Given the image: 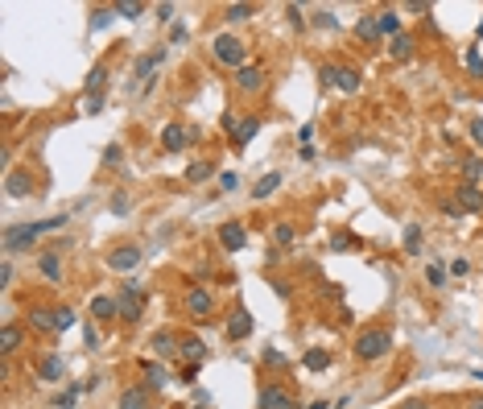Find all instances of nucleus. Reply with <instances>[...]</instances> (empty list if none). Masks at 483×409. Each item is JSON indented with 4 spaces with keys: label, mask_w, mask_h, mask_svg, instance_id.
Here are the masks:
<instances>
[{
    "label": "nucleus",
    "mask_w": 483,
    "mask_h": 409,
    "mask_svg": "<svg viewBox=\"0 0 483 409\" xmlns=\"http://www.w3.org/2000/svg\"><path fill=\"white\" fill-rule=\"evenodd\" d=\"M236 186H240V174H232V170L219 174V190H236Z\"/></svg>",
    "instance_id": "46"
},
{
    "label": "nucleus",
    "mask_w": 483,
    "mask_h": 409,
    "mask_svg": "<svg viewBox=\"0 0 483 409\" xmlns=\"http://www.w3.org/2000/svg\"><path fill=\"white\" fill-rule=\"evenodd\" d=\"M310 409H331V406H327V401H314V406H310Z\"/></svg>",
    "instance_id": "54"
},
{
    "label": "nucleus",
    "mask_w": 483,
    "mask_h": 409,
    "mask_svg": "<svg viewBox=\"0 0 483 409\" xmlns=\"http://www.w3.org/2000/svg\"><path fill=\"white\" fill-rule=\"evenodd\" d=\"M471 409H483V397H475V401H471Z\"/></svg>",
    "instance_id": "56"
},
{
    "label": "nucleus",
    "mask_w": 483,
    "mask_h": 409,
    "mask_svg": "<svg viewBox=\"0 0 483 409\" xmlns=\"http://www.w3.org/2000/svg\"><path fill=\"white\" fill-rule=\"evenodd\" d=\"M0 286H12V261L4 257V265H0Z\"/></svg>",
    "instance_id": "48"
},
{
    "label": "nucleus",
    "mask_w": 483,
    "mask_h": 409,
    "mask_svg": "<svg viewBox=\"0 0 483 409\" xmlns=\"http://www.w3.org/2000/svg\"><path fill=\"white\" fill-rule=\"evenodd\" d=\"M265 364H269V368H285L289 360H285L281 352H273V348H269V352H265Z\"/></svg>",
    "instance_id": "47"
},
{
    "label": "nucleus",
    "mask_w": 483,
    "mask_h": 409,
    "mask_svg": "<svg viewBox=\"0 0 483 409\" xmlns=\"http://www.w3.org/2000/svg\"><path fill=\"white\" fill-rule=\"evenodd\" d=\"M112 8H116V17H128V21L145 12V4H141V0H120V4H112Z\"/></svg>",
    "instance_id": "31"
},
{
    "label": "nucleus",
    "mask_w": 483,
    "mask_h": 409,
    "mask_svg": "<svg viewBox=\"0 0 483 409\" xmlns=\"http://www.w3.org/2000/svg\"><path fill=\"white\" fill-rule=\"evenodd\" d=\"M302 364H306L310 372H322V368H331V352H327V348H310V352L302 356Z\"/></svg>",
    "instance_id": "23"
},
{
    "label": "nucleus",
    "mask_w": 483,
    "mask_h": 409,
    "mask_svg": "<svg viewBox=\"0 0 483 409\" xmlns=\"http://www.w3.org/2000/svg\"><path fill=\"white\" fill-rule=\"evenodd\" d=\"M91 315L95 319H116L120 315V302L116 298H91Z\"/></svg>",
    "instance_id": "25"
},
{
    "label": "nucleus",
    "mask_w": 483,
    "mask_h": 409,
    "mask_svg": "<svg viewBox=\"0 0 483 409\" xmlns=\"http://www.w3.org/2000/svg\"><path fill=\"white\" fill-rule=\"evenodd\" d=\"M248 335H252V315H248V310H236V315L227 319V339L240 343V339H248Z\"/></svg>",
    "instance_id": "13"
},
{
    "label": "nucleus",
    "mask_w": 483,
    "mask_h": 409,
    "mask_svg": "<svg viewBox=\"0 0 483 409\" xmlns=\"http://www.w3.org/2000/svg\"><path fill=\"white\" fill-rule=\"evenodd\" d=\"M120 161V145H107V153H103V166H116Z\"/></svg>",
    "instance_id": "51"
},
{
    "label": "nucleus",
    "mask_w": 483,
    "mask_h": 409,
    "mask_svg": "<svg viewBox=\"0 0 483 409\" xmlns=\"http://www.w3.org/2000/svg\"><path fill=\"white\" fill-rule=\"evenodd\" d=\"M356 37H360V41H380V25H376V17H360V21H356Z\"/></svg>",
    "instance_id": "24"
},
{
    "label": "nucleus",
    "mask_w": 483,
    "mask_h": 409,
    "mask_svg": "<svg viewBox=\"0 0 483 409\" xmlns=\"http://www.w3.org/2000/svg\"><path fill=\"white\" fill-rule=\"evenodd\" d=\"M50 409H54V406H50Z\"/></svg>",
    "instance_id": "60"
},
{
    "label": "nucleus",
    "mask_w": 483,
    "mask_h": 409,
    "mask_svg": "<svg viewBox=\"0 0 483 409\" xmlns=\"http://www.w3.org/2000/svg\"><path fill=\"white\" fill-rule=\"evenodd\" d=\"M475 381H483V372H475Z\"/></svg>",
    "instance_id": "57"
},
{
    "label": "nucleus",
    "mask_w": 483,
    "mask_h": 409,
    "mask_svg": "<svg viewBox=\"0 0 483 409\" xmlns=\"http://www.w3.org/2000/svg\"><path fill=\"white\" fill-rule=\"evenodd\" d=\"M314 25H318V29H335L339 21H335V12H331V8H318V12H314Z\"/></svg>",
    "instance_id": "38"
},
{
    "label": "nucleus",
    "mask_w": 483,
    "mask_h": 409,
    "mask_svg": "<svg viewBox=\"0 0 483 409\" xmlns=\"http://www.w3.org/2000/svg\"><path fill=\"white\" fill-rule=\"evenodd\" d=\"M459 211L483 215V190H480V186H471V182H463V186H459Z\"/></svg>",
    "instance_id": "15"
},
{
    "label": "nucleus",
    "mask_w": 483,
    "mask_h": 409,
    "mask_svg": "<svg viewBox=\"0 0 483 409\" xmlns=\"http://www.w3.org/2000/svg\"><path fill=\"white\" fill-rule=\"evenodd\" d=\"M236 87H240L244 95H256V91H265V66H256V62L240 66V70H236Z\"/></svg>",
    "instance_id": "7"
},
{
    "label": "nucleus",
    "mask_w": 483,
    "mask_h": 409,
    "mask_svg": "<svg viewBox=\"0 0 483 409\" xmlns=\"http://www.w3.org/2000/svg\"><path fill=\"white\" fill-rule=\"evenodd\" d=\"M182 381H186V385H194V381H198V364H190V368L182 372Z\"/></svg>",
    "instance_id": "53"
},
{
    "label": "nucleus",
    "mask_w": 483,
    "mask_h": 409,
    "mask_svg": "<svg viewBox=\"0 0 483 409\" xmlns=\"http://www.w3.org/2000/svg\"><path fill=\"white\" fill-rule=\"evenodd\" d=\"M103 87H107V66H95L87 74V99H83V112L87 116H95L103 108Z\"/></svg>",
    "instance_id": "4"
},
{
    "label": "nucleus",
    "mask_w": 483,
    "mask_h": 409,
    "mask_svg": "<svg viewBox=\"0 0 483 409\" xmlns=\"http://www.w3.org/2000/svg\"><path fill=\"white\" fill-rule=\"evenodd\" d=\"M62 223H66V215L41 219V223H8V228H4V252H8V257H12V252H25V248L37 244L41 232H54V228H62Z\"/></svg>",
    "instance_id": "1"
},
{
    "label": "nucleus",
    "mask_w": 483,
    "mask_h": 409,
    "mask_svg": "<svg viewBox=\"0 0 483 409\" xmlns=\"http://www.w3.org/2000/svg\"><path fill=\"white\" fill-rule=\"evenodd\" d=\"M223 128H227V132H232V141L244 149V145L260 132V116H244V120H236V116L227 112V116H223Z\"/></svg>",
    "instance_id": "5"
},
{
    "label": "nucleus",
    "mask_w": 483,
    "mask_h": 409,
    "mask_svg": "<svg viewBox=\"0 0 483 409\" xmlns=\"http://www.w3.org/2000/svg\"><path fill=\"white\" fill-rule=\"evenodd\" d=\"M178 356H186L190 364H203V360H207V343H203L198 335H182V339H178Z\"/></svg>",
    "instance_id": "14"
},
{
    "label": "nucleus",
    "mask_w": 483,
    "mask_h": 409,
    "mask_svg": "<svg viewBox=\"0 0 483 409\" xmlns=\"http://www.w3.org/2000/svg\"><path fill=\"white\" fill-rule=\"evenodd\" d=\"M190 409H203V406H190Z\"/></svg>",
    "instance_id": "59"
},
{
    "label": "nucleus",
    "mask_w": 483,
    "mask_h": 409,
    "mask_svg": "<svg viewBox=\"0 0 483 409\" xmlns=\"http://www.w3.org/2000/svg\"><path fill=\"white\" fill-rule=\"evenodd\" d=\"M145 381H149V389H165L169 385V372L161 364H145Z\"/></svg>",
    "instance_id": "30"
},
{
    "label": "nucleus",
    "mask_w": 483,
    "mask_h": 409,
    "mask_svg": "<svg viewBox=\"0 0 483 409\" xmlns=\"http://www.w3.org/2000/svg\"><path fill=\"white\" fill-rule=\"evenodd\" d=\"M194 137H198V132H190V128H182V124H165V128H161V149H165V153H182Z\"/></svg>",
    "instance_id": "8"
},
{
    "label": "nucleus",
    "mask_w": 483,
    "mask_h": 409,
    "mask_svg": "<svg viewBox=\"0 0 483 409\" xmlns=\"http://www.w3.org/2000/svg\"><path fill=\"white\" fill-rule=\"evenodd\" d=\"M273 240H277V244H294V240H298V228H294V223H277V228H273Z\"/></svg>",
    "instance_id": "35"
},
{
    "label": "nucleus",
    "mask_w": 483,
    "mask_h": 409,
    "mask_svg": "<svg viewBox=\"0 0 483 409\" xmlns=\"http://www.w3.org/2000/svg\"><path fill=\"white\" fill-rule=\"evenodd\" d=\"M426 277H430V286H434V290H442V286H446V269H442V265H430V269H426Z\"/></svg>",
    "instance_id": "40"
},
{
    "label": "nucleus",
    "mask_w": 483,
    "mask_h": 409,
    "mask_svg": "<svg viewBox=\"0 0 483 409\" xmlns=\"http://www.w3.org/2000/svg\"><path fill=\"white\" fill-rule=\"evenodd\" d=\"M252 12H256L252 4H227V21H248Z\"/></svg>",
    "instance_id": "37"
},
{
    "label": "nucleus",
    "mask_w": 483,
    "mask_h": 409,
    "mask_svg": "<svg viewBox=\"0 0 483 409\" xmlns=\"http://www.w3.org/2000/svg\"><path fill=\"white\" fill-rule=\"evenodd\" d=\"M285 17H289V25H294V29H302V25H306V17H302V8H298V4H289V8H285Z\"/></svg>",
    "instance_id": "45"
},
{
    "label": "nucleus",
    "mask_w": 483,
    "mask_h": 409,
    "mask_svg": "<svg viewBox=\"0 0 483 409\" xmlns=\"http://www.w3.org/2000/svg\"><path fill=\"white\" fill-rule=\"evenodd\" d=\"M211 50H215V62H223V66H248V46L240 41V37H232V33H219L215 41H211Z\"/></svg>",
    "instance_id": "3"
},
{
    "label": "nucleus",
    "mask_w": 483,
    "mask_h": 409,
    "mask_svg": "<svg viewBox=\"0 0 483 409\" xmlns=\"http://www.w3.org/2000/svg\"><path fill=\"white\" fill-rule=\"evenodd\" d=\"M153 348H157V356H174V352H178V335L157 331V335H153Z\"/></svg>",
    "instance_id": "29"
},
{
    "label": "nucleus",
    "mask_w": 483,
    "mask_h": 409,
    "mask_svg": "<svg viewBox=\"0 0 483 409\" xmlns=\"http://www.w3.org/2000/svg\"><path fill=\"white\" fill-rule=\"evenodd\" d=\"M120 319H128V323H136L141 319V306H145V298H141V290L132 286V281H124V290H120Z\"/></svg>",
    "instance_id": "9"
},
{
    "label": "nucleus",
    "mask_w": 483,
    "mask_h": 409,
    "mask_svg": "<svg viewBox=\"0 0 483 409\" xmlns=\"http://www.w3.org/2000/svg\"><path fill=\"white\" fill-rule=\"evenodd\" d=\"M480 37H483V21H480Z\"/></svg>",
    "instance_id": "58"
},
{
    "label": "nucleus",
    "mask_w": 483,
    "mask_h": 409,
    "mask_svg": "<svg viewBox=\"0 0 483 409\" xmlns=\"http://www.w3.org/2000/svg\"><path fill=\"white\" fill-rule=\"evenodd\" d=\"M471 141H475V145L483 149V120H480V116L471 120Z\"/></svg>",
    "instance_id": "49"
},
{
    "label": "nucleus",
    "mask_w": 483,
    "mask_h": 409,
    "mask_svg": "<svg viewBox=\"0 0 483 409\" xmlns=\"http://www.w3.org/2000/svg\"><path fill=\"white\" fill-rule=\"evenodd\" d=\"M318 79H322V83H335V87H339V66H335V62H327V66L318 70Z\"/></svg>",
    "instance_id": "43"
},
{
    "label": "nucleus",
    "mask_w": 483,
    "mask_h": 409,
    "mask_svg": "<svg viewBox=\"0 0 483 409\" xmlns=\"http://www.w3.org/2000/svg\"><path fill=\"white\" fill-rule=\"evenodd\" d=\"M480 174H483V161H480V157H463V178H467L471 186L480 182Z\"/></svg>",
    "instance_id": "34"
},
{
    "label": "nucleus",
    "mask_w": 483,
    "mask_h": 409,
    "mask_svg": "<svg viewBox=\"0 0 483 409\" xmlns=\"http://www.w3.org/2000/svg\"><path fill=\"white\" fill-rule=\"evenodd\" d=\"M120 409H149V389H141V385L124 389L120 393Z\"/></svg>",
    "instance_id": "20"
},
{
    "label": "nucleus",
    "mask_w": 483,
    "mask_h": 409,
    "mask_svg": "<svg viewBox=\"0 0 483 409\" xmlns=\"http://www.w3.org/2000/svg\"><path fill=\"white\" fill-rule=\"evenodd\" d=\"M339 91L356 95V91H360V70H351V66H339Z\"/></svg>",
    "instance_id": "27"
},
{
    "label": "nucleus",
    "mask_w": 483,
    "mask_h": 409,
    "mask_svg": "<svg viewBox=\"0 0 483 409\" xmlns=\"http://www.w3.org/2000/svg\"><path fill=\"white\" fill-rule=\"evenodd\" d=\"M41 277H45V281H62V261H58V248H50V252L41 257Z\"/></svg>",
    "instance_id": "21"
},
{
    "label": "nucleus",
    "mask_w": 483,
    "mask_h": 409,
    "mask_svg": "<svg viewBox=\"0 0 483 409\" xmlns=\"http://www.w3.org/2000/svg\"><path fill=\"white\" fill-rule=\"evenodd\" d=\"M219 244H223L227 252H240V248L248 244V232H244V223H236V219H232V223H223V228H219Z\"/></svg>",
    "instance_id": "12"
},
{
    "label": "nucleus",
    "mask_w": 483,
    "mask_h": 409,
    "mask_svg": "<svg viewBox=\"0 0 483 409\" xmlns=\"http://www.w3.org/2000/svg\"><path fill=\"white\" fill-rule=\"evenodd\" d=\"M376 25H380V37H397V33H405V25H401V17H397V8H384V12H376Z\"/></svg>",
    "instance_id": "17"
},
{
    "label": "nucleus",
    "mask_w": 483,
    "mask_h": 409,
    "mask_svg": "<svg viewBox=\"0 0 483 409\" xmlns=\"http://www.w3.org/2000/svg\"><path fill=\"white\" fill-rule=\"evenodd\" d=\"M331 248H335V252H351V248H356V236H347V232H339V236L331 240Z\"/></svg>",
    "instance_id": "39"
},
{
    "label": "nucleus",
    "mask_w": 483,
    "mask_h": 409,
    "mask_svg": "<svg viewBox=\"0 0 483 409\" xmlns=\"http://www.w3.org/2000/svg\"><path fill=\"white\" fill-rule=\"evenodd\" d=\"M74 406V389L70 393H58V401H54V409H70Z\"/></svg>",
    "instance_id": "50"
},
{
    "label": "nucleus",
    "mask_w": 483,
    "mask_h": 409,
    "mask_svg": "<svg viewBox=\"0 0 483 409\" xmlns=\"http://www.w3.org/2000/svg\"><path fill=\"white\" fill-rule=\"evenodd\" d=\"M256 409H298V397L289 389H281V385H265L256 393Z\"/></svg>",
    "instance_id": "6"
},
{
    "label": "nucleus",
    "mask_w": 483,
    "mask_h": 409,
    "mask_svg": "<svg viewBox=\"0 0 483 409\" xmlns=\"http://www.w3.org/2000/svg\"><path fill=\"white\" fill-rule=\"evenodd\" d=\"M37 381L58 385V381H62V356H45V360L37 364Z\"/></svg>",
    "instance_id": "19"
},
{
    "label": "nucleus",
    "mask_w": 483,
    "mask_h": 409,
    "mask_svg": "<svg viewBox=\"0 0 483 409\" xmlns=\"http://www.w3.org/2000/svg\"><path fill=\"white\" fill-rule=\"evenodd\" d=\"M124 211H128V194L116 190V194H112V215H124Z\"/></svg>",
    "instance_id": "44"
},
{
    "label": "nucleus",
    "mask_w": 483,
    "mask_h": 409,
    "mask_svg": "<svg viewBox=\"0 0 483 409\" xmlns=\"http://www.w3.org/2000/svg\"><path fill=\"white\" fill-rule=\"evenodd\" d=\"M186 310H190L194 319H211V315H215V298H211V290L194 286V290L186 294Z\"/></svg>",
    "instance_id": "11"
},
{
    "label": "nucleus",
    "mask_w": 483,
    "mask_h": 409,
    "mask_svg": "<svg viewBox=\"0 0 483 409\" xmlns=\"http://www.w3.org/2000/svg\"><path fill=\"white\" fill-rule=\"evenodd\" d=\"M17 348H21V327H17V323H4V331H0V352L12 356Z\"/></svg>",
    "instance_id": "22"
},
{
    "label": "nucleus",
    "mask_w": 483,
    "mask_h": 409,
    "mask_svg": "<svg viewBox=\"0 0 483 409\" xmlns=\"http://www.w3.org/2000/svg\"><path fill=\"white\" fill-rule=\"evenodd\" d=\"M277 186H281V174H265V178H260V182L252 186V199L260 203V199H269V194H273Z\"/></svg>",
    "instance_id": "26"
},
{
    "label": "nucleus",
    "mask_w": 483,
    "mask_h": 409,
    "mask_svg": "<svg viewBox=\"0 0 483 409\" xmlns=\"http://www.w3.org/2000/svg\"><path fill=\"white\" fill-rule=\"evenodd\" d=\"M112 17H116V8H95V17H91V25H95V29H103V25H107Z\"/></svg>",
    "instance_id": "42"
},
{
    "label": "nucleus",
    "mask_w": 483,
    "mask_h": 409,
    "mask_svg": "<svg viewBox=\"0 0 483 409\" xmlns=\"http://www.w3.org/2000/svg\"><path fill=\"white\" fill-rule=\"evenodd\" d=\"M405 409H426V406H422V401H409V406H405Z\"/></svg>",
    "instance_id": "55"
},
{
    "label": "nucleus",
    "mask_w": 483,
    "mask_h": 409,
    "mask_svg": "<svg viewBox=\"0 0 483 409\" xmlns=\"http://www.w3.org/2000/svg\"><path fill=\"white\" fill-rule=\"evenodd\" d=\"M4 194H8V199H25V194H33V178L12 170V174L4 178Z\"/></svg>",
    "instance_id": "16"
},
{
    "label": "nucleus",
    "mask_w": 483,
    "mask_h": 409,
    "mask_svg": "<svg viewBox=\"0 0 483 409\" xmlns=\"http://www.w3.org/2000/svg\"><path fill=\"white\" fill-rule=\"evenodd\" d=\"M467 70H471V74H483V54L480 50H467Z\"/></svg>",
    "instance_id": "41"
},
{
    "label": "nucleus",
    "mask_w": 483,
    "mask_h": 409,
    "mask_svg": "<svg viewBox=\"0 0 483 409\" xmlns=\"http://www.w3.org/2000/svg\"><path fill=\"white\" fill-rule=\"evenodd\" d=\"M413 50H418V37H413V33H397V37L389 41V54H393L397 62H405V58H413Z\"/></svg>",
    "instance_id": "18"
},
{
    "label": "nucleus",
    "mask_w": 483,
    "mask_h": 409,
    "mask_svg": "<svg viewBox=\"0 0 483 409\" xmlns=\"http://www.w3.org/2000/svg\"><path fill=\"white\" fill-rule=\"evenodd\" d=\"M70 327H74V310L58 306V310H54V331H70Z\"/></svg>",
    "instance_id": "36"
},
{
    "label": "nucleus",
    "mask_w": 483,
    "mask_h": 409,
    "mask_svg": "<svg viewBox=\"0 0 483 409\" xmlns=\"http://www.w3.org/2000/svg\"><path fill=\"white\" fill-rule=\"evenodd\" d=\"M467 269H471V265H467L463 257H459V261H451V273H455V277H467Z\"/></svg>",
    "instance_id": "52"
},
{
    "label": "nucleus",
    "mask_w": 483,
    "mask_h": 409,
    "mask_svg": "<svg viewBox=\"0 0 483 409\" xmlns=\"http://www.w3.org/2000/svg\"><path fill=\"white\" fill-rule=\"evenodd\" d=\"M405 252H422V223L405 228Z\"/></svg>",
    "instance_id": "33"
},
{
    "label": "nucleus",
    "mask_w": 483,
    "mask_h": 409,
    "mask_svg": "<svg viewBox=\"0 0 483 409\" xmlns=\"http://www.w3.org/2000/svg\"><path fill=\"white\" fill-rule=\"evenodd\" d=\"M211 174H215L211 161H194V166L186 170V182H203V178H211Z\"/></svg>",
    "instance_id": "32"
},
{
    "label": "nucleus",
    "mask_w": 483,
    "mask_h": 409,
    "mask_svg": "<svg viewBox=\"0 0 483 409\" xmlns=\"http://www.w3.org/2000/svg\"><path fill=\"white\" fill-rule=\"evenodd\" d=\"M107 265H112L116 273H132V269L141 265V248H136V244H120L116 252H107Z\"/></svg>",
    "instance_id": "10"
},
{
    "label": "nucleus",
    "mask_w": 483,
    "mask_h": 409,
    "mask_svg": "<svg viewBox=\"0 0 483 409\" xmlns=\"http://www.w3.org/2000/svg\"><path fill=\"white\" fill-rule=\"evenodd\" d=\"M29 323H33L37 331H54V310H45V306H33V310H29Z\"/></svg>",
    "instance_id": "28"
},
{
    "label": "nucleus",
    "mask_w": 483,
    "mask_h": 409,
    "mask_svg": "<svg viewBox=\"0 0 483 409\" xmlns=\"http://www.w3.org/2000/svg\"><path fill=\"white\" fill-rule=\"evenodd\" d=\"M360 360H384L389 352H393V331L389 327H364L360 335H356V348H351Z\"/></svg>",
    "instance_id": "2"
}]
</instances>
